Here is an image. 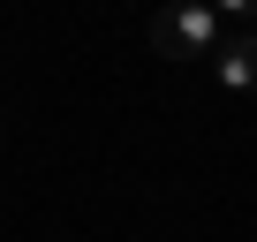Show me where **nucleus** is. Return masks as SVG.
<instances>
[{
  "mask_svg": "<svg viewBox=\"0 0 257 242\" xmlns=\"http://www.w3.org/2000/svg\"><path fill=\"white\" fill-rule=\"evenodd\" d=\"M212 16H242V23H257V0H219Z\"/></svg>",
  "mask_w": 257,
  "mask_h": 242,
  "instance_id": "obj_3",
  "label": "nucleus"
},
{
  "mask_svg": "<svg viewBox=\"0 0 257 242\" xmlns=\"http://www.w3.org/2000/svg\"><path fill=\"white\" fill-rule=\"evenodd\" d=\"M212 76H219V91H227V98H249V91H257V31L227 38V46H219V61H212Z\"/></svg>",
  "mask_w": 257,
  "mask_h": 242,
  "instance_id": "obj_2",
  "label": "nucleus"
},
{
  "mask_svg": "<svg viewBox=\"0 0 257 242\" xmlns=\"http://www.w3.org/2000/svg\"><path fill=\"white\" fill-rule=\"evenodd\" d=\"M144 38H152L159 61H212V46H219V16H212V0H174L167 16L144 23Z\"/></svg>",
  "mask_w": 257,
  "mask_h": 242,
  "instance_id": "obj_1",
  "label": "nucleus"
}]
</instances>
